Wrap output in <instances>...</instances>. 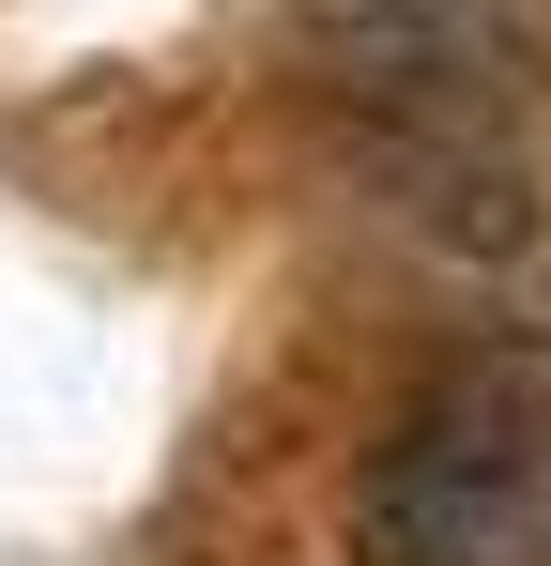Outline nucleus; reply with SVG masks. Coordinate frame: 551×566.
Masks as SVG:
<instances>
[{
  "label": "nucleus",
  "instance_id": "f03ea898",
  "mask_svg": "<svg viewBox=\"0 0 551 566\" xmlns=\"http://www.w3.org/2000/svg\"><path fill=\"white\" fill-rule=\"evenodd\" d=\"M353 566H551V337H475L383 413Z\"/></svg>",
  "mask_w": 551,
  "mask_h": 566
},
{
  "label": "nucleus",
  "instance_id": "f257e3e1",
  "mask_svg": "<svg viewBox=\"0 0 551 566\" xmlns=\"http://www.w3.org/2000/svg\"><path fill=\"white\" fill-rule=\"evenodd\" d=\"M521 46H537L521 0H291L306 93L353 107L398 185H459L445 230H475V245L521 230V154H506Z\"/></svg>",
  "mask_w": 551,
  "mask_h": 566
},
{
  "label": "nucleus",
  "instance_id": "7ed1b4c3",
  "mask_svg": "<svg viewBox=\"0 0 551 566\" xmlns=\"http://www.w3.org/2000/svg\"><path fill=\"white\" fill-rule=\"evenodd\" d=\"M521 15H537V31H551V0H521Z\"/></svg>",
  "mask_w": 551,
  "mask_h": 566
}]
</instances>
